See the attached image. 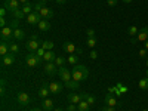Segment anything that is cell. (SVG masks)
Listing matches in <instances>:
<instances>
[{"mask_svg": "<svg viewBox=\"0 0 148 111\" xmlns=\"http://www.w3.org/2000/svg\"><path fill=\"white\" fill-rule=\"evenodd\" d=\"M71 76H73V80L74 82H77V83H80V82H83V80H86L88 79V76H89V70L86 68L84 65H73V68H71Z\"/></svg>", "mask_w": 148, "mask_h": 111, "instance_id": "obj_1", "label": "cell"}, {"mask_svg": "<svg viewBox=\"0 0 148 111\" xmlns=\"http://www.w3.org/2000/svg\"><path fill=\"white\" fill-rule=\"evenodd\" d=\"M42 61H43V58L37 56L34 52H30V53L25 56V62H27V65L31 67V68H34V67H37V65H40Z\"/></svg>", "mask_w": 148, "mask_h": 111, "instance_id": "obj_2", "label": "cell"}, {"mask_svg": "<svg viewBox=\"0 0 148 111\" xmlns=\"http://www.w3.org/2000/svg\"><path fill=\"white\" fill-rule=\"evenodd\" d=\"M147 40H148V27H144V28L139 30L136 37H133L130 42L132 43H142V42H147Z\"/></svg>", "mask_w": 148, "mask_h": 111, "instance_id": "obj_3", "label": "cell"}, {"mask_svg": "<svg viewBox=\"0 0 148 111\" xmlns=\"http://www.w3.org/2000/svg\"><path fill=\"white\" fill-rule=\"evenodd\" d=\"M84 93L86 92H80V93H74V92H71V93H68V98H67V99H68V102L70 104H80L83 99H84Z\"/></svg>", "mask_w": 148, "mask_h": 111, "instance_id": "obj_4", "label": "cell"}, {"mask_svg": "<svg viewBox=\"0 0 148 111\" xmlns=\"http://www.w3.org/2000/svg\"><path fill=\"white\" fill-rule=\"evenodd\" d=\"M58 76L61 77V80H64V83L73 80V76H71V70H68L67 67H61L58 70Z\"/></svg>", "mask_w": 148, "mask_h": 111, "instance_id": "obj_5", "label": "cell"}, {"mask_svg": "<svg viewBox=\"0 0 148 111\" xmlns=\"http://www.w3.org/2000/svg\"><path fill=\"white\" fill-rule=\"evenodd\" d=\"M42 19L43 18H42V15L39 14V12H31V14L27 15V18H25L27 24H30V25H36V24H39Z\"/></svg>", "mask_w": 148, "mask_h": 111, "instance_id": "obj_6", "label": "cell"}, {"mask_svg": "<svg viewBox=\"0 0 148 111\" xmlns=\"http://www.w3.org/2000/svg\"><path fill=\"white\" fill-rule=\"evenodd\" d=\"M16 99H18V102H19L22 107L31 104V98H30V95H28L27 92H19L18 96H16Z\"/></svg>", "mask_w": 148, "mask_h": 111, "instance_id": "obj_7", "label": "cell"}, {"mask_svg": "<svg viewBox=\"0 0 148 111\" xmlns=\"http://www.w3.org/2000/svg\"><path fill=\"white\" fill-rule=\"evenodd\" d=\"M5 8L10 12V14H14L15 10L19 9V0H6V2H5Z\"/></svg>", "mask_w": 148, "mask_h": 111, "instance_id": "obj_8", "label": "cell"}, {"mask_svg": "<svg viewBox=\"0 0 148 111\" xmlns=\"http://www.w3.org/2000/svg\"><path fill=\"white\" fill-rule=\"evenodd\" d=\"M12 37H14V28L12 27L2 28V42H10Z\"/></svg>", "mask_w": 148, "mask_h": 111, "instance_id": "obj_9", "label": "cell"}, {"mask_svg": "<svg viewBox=\"0 0 148 111\" xmlns=\"http://www.w3.org/2000/svg\"><path fill=\"white\" fill-rule=\"evenodd\" d=\"M15 53H12V52H9L8 55H5V56H2V65H5V67H10L12 64L15 62Z\"/></svg>", "mask_w": 148, "mask_h": 111, "instance_id": "obj_10", "label": "cell"}, {"mask_svg": "<svg viewBox=\"0 0 148 111\" xmlns=\"http://www.w3.org/2000/svg\"><path fill=\"white\" fill-rule=\"evenodd\" d=\"M58 70H59V68L56 67L55 62H46V64H45V73L49 74V76H53V74H56Z\"/></svg>", "mask_w": 148, "mask_h": 111, "instance_id": "obj_11", "label": "cell"}, {"mask_svg": "<svg viewBox=\"0 0 148 111\" xmlns=\"http://www.w3.org/2000/svg\"><path fill=\"white\" fill-rule=\"evenodd\" d=\"M49 90H51V93H53V95H58V93H61V90H62V84L58 83V82H51L49 83Z\"/></svg>", "mask_w": 148, "mask_h": 111, "instance_id": "obj_12", "label": "cell"}, {"mask_svg": "<svg viewBox=\"0 0 148 111\" xmlns=\"http://www.w3.org/2000/svg\"><path fill=\"white\" fill-rule=\"evenodd\" d=\"M39 14L42 15L43 19H47V21L53 18V10H52V9H49V8H46V6H43V8L40 9Z\"/></svg>", "mask_w": 148, "mask_h": 111, "instance_id": "obj_13", "label": "cell"}, {"mask_svg": "<svg viewBox=\"0 0 148 111\" xmlns=\"http://www.w3.org/2000/svg\"><path fill=\"white\" fill-rule=\"evenodd\" d=\"M40 46H42V42H40V40H30V42L25 45L27 51H30V52H36Z\"/></svg>", "mask_w": 148, "mask_h": 111, "instance_id": "obj_14", "label": "cell"}, {"mask_svg": "<svg viewBox=\"0 0 148 111\" xmlns=\"http://www.w3.org/2000/svg\"><path fill=\"white\" fill-rule=\"evenodd\" d=\"M62 49H64V52H67L68 55H71V53H76V52H77V47H76V45L71 43V42H65V43L62 45Z\"/></svg>", "mask_w": 148, "mask_h": 111, "instance_id": "obj_15", "label": "cell"}, {"mask_svg": "<svg viewBox=\"0 0 148 111\" xmlns=\"http://www.w3.org/2000/svg\"><path fill=\"white\" fill-rule=\"evenodd\" d=\"M104 102H105L108 107H116V105H119V102L116 101V98L113 96V93H111V92H108V93L105 95V98H104Z\"/></svg>", "mask_w": 148, "mask_h": 111, "instance_id": "obj_16", "label": "cell"}, {"mask_svg": "<svg viewBox=\"0 0 148 111\" xmlns=\"http://www.w3.org/2000/svg\"><path fill=\"white\" fill-rule=\"evenodd\" d=\"M53 101L52 99H49V98H46V99H43V102H42V110L43 111H51V110H53Z\"/></svg>", "mask_w": 148, "mask_h": 111, "instance_id": "obj_17", "label": "cell"}, {"mask_svg": "<svg viewBox=\"0 0 148 111\" xmlns=\"http://www.w3.org/2000/svg\"><path fill=\"white\" fill-rule=\"evenodd\" d=\"M56 56H58V55H56L53 51H46V52H45V56H43V59L46 61V62H55Z\"/></svg>", "mask_w": 148, "mask_h": 111, "instance_id": "obj_18", "label": "cell"}, {"mask_svg": "<svg viewBox=\"0 0 148 111\" xmlns=\"http://www.w3.org/2000/svg\"><path fill=\"white\" fill-rule=\"evenodd\" d=\"M10 52V47H9V42H2L0 43V55L5 56Z\"/></svg>", "mask_w": 148, "mask_h": 111, "instance_id": "obj_19", "label": "cell"}, {"mask_svg": "<svg viewBox=\"0 0 148 111\" xmlns=\"http://www.w3.org/2000/svg\"><path fill=\"white\" fill-rule=\"evenodd\" d=\"M37 25H39V30L40 31H49V28H51V24H49L47 19H42L39 24H37Z\"/></svg>", "mask_w": 148, "mask_h": 111, "instance_id": "obj_20", "label": "cell"}, {"mask_svg": "<svg viewBox=\"0 0 148 111\" xmlns=\"http://www.w3.org/2000/svg\"><path fill=\"white\" fill-rule=\"evenodd\" d=\"M49 93H51V90H49V84H46V83H45V86L39 90V96H40V98H43V99H46Z\"/></svg>", "mask_w": 148, "mask_h": 111, "instance_id": "obj_21", "label": "cell"}, {"mask_svg": "<svg viewBox=\"0 0 148 111\" xmlns=\"http://www.w3.org/2000/svg\"><path fill=\"white\" fill-rule=\"evenodd\" d=\"M77 110L79 111H90V104H88V101H82L80 104H77Z\"/></svg>", "mask_w": 148, "mask_h": 111, "instance_id": "obj_22", "label": "cell"}, {"mask_svg": "<svg viewBox=\"0 0 148 111\" xmlns=\"http://www.w3.org/2000/svg\"><path fill=\"white\" fill-rule=\"evenodd\" d=\"M21 9L24 10V14H25V15H30L31 12H34V5L28 2V3H25V5H24V6H22Z\"/></svg>", "mask_w": 148, "mask_h": 111, "instance_id": "obj_23", "label": "cell"}, {"mask_svg": "<svg viewBox=\"0 0 148 111\" xmlns=\"http://www.w3.org/2000/svg\"><path fill=\"white\" fill-rule=\"evenodd\" d=\"M14 37L16 40H22L24 37H25V31L22 28H16V30H14Z\"/></svg>", "mask_w": 148, "mask_h": 111, "instance_id": "obj_24", "label": "cell"}, {"mask_svg": "<svg viewBox=\"0 0 148 111\" xmlns=\"http://www.w3.org/2000/svg\"><path fill=\"white\" fill-rule=\"evenodd\" d=\"M67 61H68V64H71V65H77V62H79V55L71 53V55L67 58Z\"/></svg>", "mask_w": 148, "mask_h": 111, "instance_id": "obj_25", "label": "cell"}, {"mask_svg": "<svg viewBox=\"0 0 148 111\" xmlns=\"http://www.w3.org/2000/svg\"><path fill=\"white\" fill-rule=\"evenodd\" d=\"M65 62H67V58H64V56H56V59H55V64L58 68L65 67Z\"/></svg>", "mask_w": 148, "mask_h": 111, "instance_id": "obj_26", "label": "cell"}, {"mask_svg": "<svg viewBox=\"0 0 148 111\" xmlns=\"http://www.w3.org/2000/svg\"><path fill=\"white\" fill-rule=\"evenodd\" d=\"M53 46H55V45H53L51 40H43V42H42V47L45 49V51H52Z\"/></svg>", "mask_w": 148, "mask_h": 111, "instance_id": "obj_27", "label": "cell"}, {"mask_svg": "<svg viewBox=\"0 0 148 111\" xmlns=\"http://www.w3.org/2000/svg\"><path fill=\"white\" fill-rule=\"evenodd\" d=\"M12 15H14V18H15V19H24V18H27V15L24 14V10H22V9H18V10H15Z\"/></svg>", "mask_w": 148, "mask_h": 111, "instance_id": "obj_28", "label": "cell"}, {"mask_svg": "<svg viewBox=\"0 0 148 111\" xmlns=\"http://www.w3.org/2000/svg\"><path fill=\"white\" fill-rule=\"evenodd\" d=\"M139 89H142V90H148V77L139 79Z\"/></svg>", "mask_w": 148, "mask_h": 111, "instance_id": "obj_29", "label": "cell"}, {"mask_svg": "<svg viewBox=\"0 0 148 111\" xmlns=\"http://www.w3.org/2000/svg\"><path fill=\"white\" fill-rule=\"evenodd\" d=\"M9 47H10V52H12V53H15V55L19 53V46H18L15 42H9Z\"/></svg>", "mask_w": 148, "mask_h": 111, "instance_id": "obj_30", "label": "cell"}, {"mask_svg": "<svg viewBox=\"0 0 148 111\" xmlns=\"http://www.w3.org/2000/svg\"><path fill=\"white\" fill-rule=\"evenodd\" d=\"M138 33H139V30H138L136 25H132V27H129V30H127V34H129V36H136Z\"/></svg>", "mask_w": 148, "mask_h": 111, "instance_id": "obj_31", "label": "cell"}, {"mask_svg": "<svg viewBox=\"0 0 148 111\" xmlns=\"http://www.w3.org/2000/svg\"><path fill=\"white\" fill-rule=\"evenodd\" d=\"M65 86H67V88H70V89H77L79 88V83L74 82V80H70V82L65 83Z\"/></svg>", "mask_w": 148, "mask_h": 111, "instance_id": "obj_32", "label": "cell"}, {"mask_svg": "<svg viewBox=\"0 0 148 111\" xmlns=\"http://www.w3.org/2000/svg\"><path fill=\"white\" fill-rule=\"evenodd\" d=\"M86 45H88L90 49H93V47L96 46V39H95V37H90V39L86 40Z\"/></svg>", "mask_w": 148, "mask_h": 111, "instance_id": "obj_33", "label": "cell"}, {"mask_svg": "<svg viewBox=\"0 0 148 111\" xmlns=\"http://www.w3.org/2000/svg\"><path fill=\"white\" fill-rule=\"evenodd\" d=\"M84 101H88V104H95V98L92 96V95H89V93H84Z\"/></svg>", "mask_w": 148, "mask_h": 111, "instance_id": "obj_34", "label": "cell"}, {"mask_svg": "<svg viewBox=\"0 0 148 111\" xmlns=\"http://www.w3.org/2000/svg\"><path fill=\"white\" fill-rule=\"evenodd\" d=\"M45 52H46V51H45V49H43V47L40 46V47H39V49H37V51L34 52V53H36L37 56H40V58H43V56H45Z\"/></svg>", "mask_w": 148, "mask_h": 111, "instance_id": "obj_35", "label": "cell"}, {"mask_svg": "<svg viewBox=\"0 0 148 111\" xmlns=\"http://www.w3.org/2000/svg\"><path fill=\"white\" fill-rule=\"evenodd\" d=\"M147 53H148V51L144 47V49H139V58H147Z\"/></svg>", "mask_w": 148, "mask_h": 111, "instance_id": "obj_36", "label": "cell"}, {"mask_svg": "<svg viewBox=\"0 0 148 111\" xmlns=\"http://www.w3.org/2000/svg\"><path fill=\"white\" fill-rule=\"evenodd\" d=\"M67 111H79V110H77L76 104H70V105L67 107Z\"/></svg>", "mask_w": 148, "mask_h": 111, "instance_id": "obj_37", "label": "cell"}, {"mask_svg": "<svg viewBox=\"0 0 148 111\" xmlns=\"http://www.w3.org/2000/svg\"><path fill=\"white\" fill-rule=\"evenodd\" d=\"M86 34H88V39H90V37H95V30L89 28L88 31H86Z\"/></svg>", "mask_w": 148, "mask_h": 111, "instance_id": "obj_38", "label": "cell"}, {"mask_svg": "<svg viewBox=\"0 0 148 111\" xmlns=\"http://www.w3.org/2000/svg\"><path fill=\"white\" fill-rule=\"evenodd\" d=\"M18 21H19V19H14V21H12V24H10L9 27H12L14 30H16V28H18Z\"/></svg>", "mask_w": 148, "mask_h": 111, "instance_id": "obj_39", "label": "cell"}, {"mask_svg": "<svg viewBox=\"0 0 148 111\" xmlns=\"http://www.w3.org/2000/svg\"><path fill=\"white\" fill-rule=\"evenodd\" d=\"M6 12H8V9H6V8H2V9H0V18H5Z\"/></svg>", "mask_w": 148, "mask_h": 111, "instance_id": "obj_40", "label": "cell"}, {"mask_svg": "<svg viewBox=\"0 0 148 111\" xmlns=\"http://www.w3.org/2000/svg\"><path fill=\"white\" fill-rule=\"evenodd\" d=\"M101 111H116V108H114V107H108V105H105Z\"/></svg>", "mask_w": 148, "mask_h": 111, "instance_id": "obj_41", "label": "cell"}, {"mask_svg": "<svg viewBox=\"0 0 148 111\" xmlns=\"http://www.w3.org/2000/svg\"><path fill=\"white\" fill-rule=\"evenodd\" d=\"M117 2H119V0H107L108 6H116V5H117Z\"/></svg>", "mask_w": 148, "mask_h": 111, "instance_id": "obj_42", "label": "cell"}, {"mask_svg": "<svg viewBox=\"0 0 148 111\" xmlns=\"http://www.w3.org/2000/svg\"><path fill=\"white\" fill-rule=\"evenodd\" d=\"M90 59H96L98 58V53H96V51H90Z\"/></svg>", "mask_w": 148, "mask_h": 111, "instance_id": "obj_43", "label": "cell"}, {"mask_svg": "<svg viewBox=\"0 0 148 111\" xmlns=\"http://www.w3.org/2000/svg\"><path fill=\"white\" fill-rule=\"evenodd\" d=\"M0 27H2V28L6 27V19L5 18H0Z\"/></svg>", "mask_w": 148, "mask_h": 111, "instance_id": "obj_44", "label": "cell"}, {"mask_svg": "<svg viewBox=\"0 0 148 111\" xmlns=\"http://www.w3.org/2000/svg\"><path fill=\"white\" fill-rule=\"evenodd\" d=\"M30 40H39V36H37V34H31Z\"/></svg>", "mask_w": 148, "mask_h": 111, "instance_id": "obj_45", "label": "cell"}, {"mask_svg": "<svg viewBox=\"0 0 148 111\" xmlns=\"http://www.w3.org/2000/svg\"><path fill=\"white\" fill-rule=\"evenodd\" d=\"M55 2H56V3H59V5H62V3H65V2H67V0H55Z\"/></svg>", "mask_w": 148, "mask_h": 111, "instance_id": "obj_46", "label": "cell"}, {"mask_svg": "<svg viewBox=\"0 0 148 111\" xmlns=\"http://www.w3.org/2000/svg\"><path fill=\"white\" fill-rule=\"evenodd\" d=\"M19 3H22V5H25V3H28V0H19Z\"/></svg>", "mask_w": 148, "mask_h": 111, "instance_id": "obj_47", "label": "cell"}, {"mask_svg": "<svg viewBox=\"0 0 148 111\" xmlns=\"http://www.w3.org/2000/svg\"><path fill=\"white\" fill-rule=\"evenodd\" d=\"M123 3H130V2H133V0H121Z\"/></svg>", "mask_w": 148, "mask_h": 111, "instance_id": "obj_48", "label": "cell"}, {"mask_svg": "<svg viewBox=\"0 0 148 111\" xmlns=\"http://www.w3.org/2000/svg\"><path fill=\"white\" fill-rule=\"evenodd\" d=\"M31 111H43V110H42V108H33Z\"/></svg>", "mask_w": 148, "mask_h": 111, "instance_id": "obj_49", "label": "cell"}, {"mask_svg": "<svg viewBox=\"0 0 148 111\" xmlns=\"http://www.w3.org/2000/svg\"><path fill=\"white\" fill-rule=\"evenodd\" d=\"M53 111H64V110H62V108H55Z\"/></svg>", "mask_w": 148, "mask_h": 111, "instance_id": "obj_50", "label": "cell"}, {"mask_svg": "<svg viewBox=\"0 0 148 111\" xmlns=\"http://www.w3.org/2000/svg\"><path fill=\"white\" fill-rule=\"evenodd\" d=\"M145 49H147V51H148V40L145 42Z\"/></svg>", "mask_w": 148, "mask_h": 111, "instance_id": "obj_51", "label": "cell"}, {"mask_svg": "<svg viewBox=\"0 0 148 111\" xmlns=\"http://www.w3.org/2000/svg\"><path fill=\"white\" fill-rule=\"evenodd\" d=\"M147 67H148V58H147Z\"/></svg>", "mask_w": 148, "mask_h": 111, "instance_id": "obj_52", "label": "cell"}, {"mask_svg": "<svg viewBox=\"0 0 148 111\" xmlns=\"http://www.w3.org/2000/svg\"><path fill=\"white\" fill-rule=\"evenodd\" d=\"M147 77H148V70H147Z\"/></svg>", "mask_w": 148, "mask_h": 111, "instance_id": "obj_53", "label": "cell"}, {"mask_svg": "<svg viewBox=\"0 0 148 111\" xmlns=\"http://www.w3.org/2000/svg\"><path fill=\"white\" fill-rule=\"evenodd\" d=\"M142 111H148V110H142Z\"/></svg>", "mask_w": 148, "mask_h": 111, "instance_id": "obj_54", "label": "cell"}, {"mask_svg": "<svg viewBox=\"0 0 148 111\" xmlns=\"http://www.w3.org/2000/svg\"><path fill=\"white\" fill-rule=\"evenodd\" d=\"M47 2H51V0H47Z\"/></svg>", "mask_w": 148, "mask_h": 111, "instance_id": "obj_55", "label": "cell"}]
</instances>
